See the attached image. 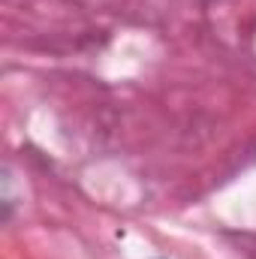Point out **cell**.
Instances as JSON below:
<instances>
[]
</instances>
